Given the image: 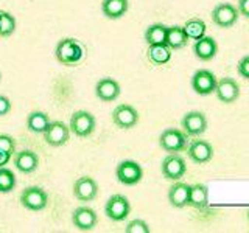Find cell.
<instances>
[{
	"mask_svg": "<svg viewBox=\"0 0 249 233\" xmlns=\"http://www.w3.org/2000/svg\"><path fill=\"white\" fill-rule=\"evenodd\" d=\"M83 47L73 37H64L54 49V56L62 66H75L83 59Z\"/></svg>",
	"mask_w": 249,
	"mask_h": 233,
	"instance_id": "1",
	"label": "cell"
},
{
	"mask_svg": "<svg viewBox=\"0 0 249 233\" xmlns=\"http://www.w3.org/2000/svg\"><path fill=\"white\" fill-rule=\"evenodd\" d=\"M187 145H189L187 134L178 128H167L165 131H162L159 137V146L168 154L182 152L184 150H187Z\"/></svg>",
	"mask_w": 249,
	"mask_h": 233,
	"instance_id": "2",
	"label": "cell"
},
{
	"mask_svg": "<svg viewBox=\"0 0 249 233\" xmlns=\"http://www.w3.org/2000/svg\"><path fill=\"white\" fill-rule=\"evenodd\" d=\"M95 126H97L95 116L88 111H76L70 115L69 128H70V132L75 134L76 137H80V138L89 137L92 132L95 131Z\"/></svg>",
	"mask_w": 249,
	"mask_h": 233,
	"instance_id": "3",
	"label": "cell"
},
{
	"mask_svg": "<svg viewBox=\"0 0 249 233\" xmlns=\"http://www.w3.org/2000/svg\"><path fill=\"white\" fill-rule=\"evenodd\" d=\"M20 204L30 212H41L47 205H49V194L42 188V186H27L25 190L20 193Z\"/></svg>",
	"mask_w": 249,
	"mask_h": 233,
	"instance_id": "4",
	"label": "cell"
},
{
	"mask_svg": "<svg viewBox=\"0 0 249 233\" xmlns=\"http://www.w3.org/2000/svg\"><path fill=\"white\" fill-rule=\"evenodd\" d=\"M240 13L237 6L229 2L216 3L212 10V22L220 28H232L237 23Z\"/></svg>",
	"mask_w": 249,
	"mask_h": 233,
	"instance_id": "5",
	"label": "cell"
},
{
	"mask_svg": "<svg viewBox=\"0 0 249 233\" xmlns=\"http://www.w3.org/2000/svg\"><path fill=\"white\" fill-rule=\"evenodd\" d=\"M115 176H117V181L120 183L126 185V186H132L142 181L143 169L134 160H123L117 165Z\"/></svg>",
	"mask_w": 249,
	"mask_h": 233,
	"instance_id": "6",
	"label": "cell"
},
{
	"mask_svg": "<svg viewBox=\"0 0 249 233\" xmlns=\"http://www.w3.org/2000/svg\"><path fill=\"white\" fill-rule=\"evenodd\" d=\"M160 173L168 181H181L187 173V165L182 155L178 152L168 154L160 163Z\"/></svg>",
	"mask_w": 249,
	"mask_h": 233,
	"instance_id": "7",
	"label": "cell"
},
{
	"mask_svg": "<svg viewBox=\"0 0 249 233\" xmlns=\"http://www.w3.org/2000/svg\"><path fill=\"white\" fill-rule=\"evenodd\" d=\"M105 213L114 222L124 221L131 213V204L128 198L123 194H112L105 205Z\"/></svg>",
	"mask_w": 249,
	"mask_h": 233,
	"instance_id": "8",
	"label": "cell"
},
{
	"mask_svg": "<svg viewBox=\"0 0 249 233\" xmlns=\"http://www.w3.org/2000/svg\"><path fill=\"white\" fill-rule=\"evenodd\" d=\"M216 76L210 72L207 68H199L196 72L193 73L192 76V89L198 93L201 97H207V95H212L215 92L216 87Z\"/></svg>",
	"mask_w": 249,
	"mask_h": 233,
	"instance_id": "9",
	"label": "cell"
},
{
	"mask_svg": "<svg viewBox=\"0 0 249 233\" xmlns=\"http://www.w3.org/2000/svg\"><path fill=\"white\" fill-rule=\"evenodd\" d=\"M181 126L187 137H199L207 131V116L199 111L187 112L181 120Z\"/></svg>",
	"mask_w": 249,
	"mask_h": 233,
	"instance_id": "10",
	"label": "cell"
},
{
	"mask_svg": "<svg viewBox=\"0 0 249 233\" xmlns=\"http://www.w3.org/2000/svg\"><path fill=\"white\" fill-rule=\"evenodd\" d=\"M70 138V128L64 121H50L49 128L44 132V140L53 148L64 146Z\"/></svg>",
	"mask_w": 249,
	"mask_h": 233,
	"instance_id": "11",
	"label": "cell"
},
{
	"mask_svg": "<svg viewBox=\"0 0 249 233\" xmlns=\"http://www.w3.org/2000/svg\"><path fill=\"white\" fill-rule=\"evenodd\" d=\"M215 95L216 98L224 104H232L235 103L240 97V85L231 76H224L221 80L216 81V87H215Z\"/></svg>",
	"mask_w": 249,
	"mask_h": 233,
	"instance_id": "12",
	"label": "cell"
},
{
	"mask_svg": "<svg viewBox=\"0 0 249 233\" xmlns=\"http://www.w3.org/2000/svg\"><path fill=\"white\" fill-rule=\"evenodd\" d=\"M112 121L120 129H131L139 123V112L131 104H119L112 111Z\"/></svg>",
	"mask_w": 249,
	"mask_h": 233,
	"instance_id": "13",
	"label": "cell"
},
{
	"mask_svg": "<svg viewBox=\"0 0 249 233\" xmlns=\"http://www.w3.org/2000/svg\"><path fill=\"white\" fill-rule=\"evenodd\" d=\"M98 222V217L95 210L90 207L81 205L73 210L72 213V224L76 230L80 232H90L95 229V225Z\"/></svg>",
	"mask_w": 249,
	"mask_h": 233,
	"instance_id": "14",
	"label": "cell"
},
{
	"mask_svg": "<svg viewBox=\"0 0 249 233\" xmlns=\"http://www.w3.org/2000/svg\"><path fill=\"white\" fill-rule=\"evenodd\" d=\"M122 87L114 78H100L95 84V97L103 103H112L120 97Z\"/></svg>",
	"mask_w": 249,
	"mask_h": 233,
	"instance_id": "15",
	"label": "cell"
},
{
	"mask_svg": "<svg viewBox=\"0 0 249 233\" xmlns=\"http://www.w3.org/2000/svg\"><path fill=\"white\" fill-rule=\"evenodd\" d=\"M73 196L81 202H90L98 196V183L90 176L78 177L73 183Z\"/></svg>",
	"mask_w": 249,
	"mask_h": 233,
	"instance_id": "16",
	"label": "cell"
},
{
	"mask_svg": "<svg viewBox=\"0 0 249 233\" xmlns=\"http://www.w3.org/2000/svg\"><path fill=\"white\" fill-rule=\"evenodd\" d=\"M187 155L193 163L204 165L213 157V148L207 140H193L187 145Z\"/></svg>",
	"mask_w": 249,
	"mask_h": 233,
	"instance_id": "17",
	"label": "cell"
},
{
	"mask_svg": "<svg viewBox=\"0 0 249 233\" xmlns=\"http://www.w3.org/2000/svg\"><path fill=\"white\" fill-rule=\"evenodd\" d=\"M193 53L199 61H212L218 53V44L212 36H202L193 44Z\"/></svg>",
	"mask_w": 249,
	"mask_h": 233,
	"instance_id": "18",
	"label": "cell"
},
{
	"mask_svg": "<svg viewBox=\"0 0 249 233\" xmlns=\"http://www.w3.org/2000/svg\"><path fill=\"white\" fill-rule=\"evenodd\" d=\"M189 194H190V185L175 181V183L168 190V202L175 208H184L189 205Z\"/></svg>",
	"mask_w": 249,
	"mask_h": 233,
	"instance_id": "19",
	"label": "cell"
},
{
	"mask_svg": "<svg viewBox=\"0 0 249 233\" xmlns=\"http://www.w3.org/2000/svg\"><path fill=\"white\" fill-rule=\"evenodd\" d=\"M14 165L20 173L23 174H31L35 173L39 166V157L35 151L31 150H23L20 152L16 154L14 157Z\"/></svg>",
	"mask_w": 249,
	"mask_h": 233,
	"instance_id": "20",
	"label": "cell"
},
{
	"mask_svg": "<svg viewBox=\"0 0 249 233\" xmlns=\"http://www.w3.org/2000/svg\"><path fill=\"white\" fill-rule=\"evenodd\" d=\"M129 2L128 0H103L101 2V13L107 19H120L128 13Z\"/></svg>",
	"mask_w": 249,
	"mask_h": 233,
	"instance_id": "21",
	"label": "cell"
},
{
	"mask_svg": "<svg viewBox=\"0 0 249 233\" xmlns=\"http://www.w3.org/2000/svg\"><path fill=\"white\" fill-rule=\"evenodd\" d=\"M189 42L184 27L181 25H173L167 27V34H165V45H168L171 50H181Z\"/></svg>",
	"mask_w": 249,
	"mask_h": 233,
	"instance_id": "22",
	"label": "cell"
},
{
	"mask_svg": "<svg viewBox=\"0 0 249 233\" xmlns=\"http://www.w3.org/2000/svg\"><path fill=\"white\" fill-rule=\"evenodd\" d=\"M189 205L193 208H198V210H202L209 205V188L204 183L190 185Z\"/></svg>",
	"mask_w": 249,
	"mask_h": 233,
	"instance_id": "23",
	"label": "cell"
},
{
	"mask_svg": "<svg viewBox=\"0 0 249 233\" xmlns=\"http://www.w3.org/2000/svg\"><path fill=\"white\" fill-rule=\"evenodd\" d=\"M146 56L153 64L156 66H163L170 62L171 59V49L165 44H156V45H148Z\"/></svg>",
	"mask_w": 249,
	"mask_h": 233,
	"instance_id": "24",
	"label": "cell"
},
{
	"mask_svg": "<svg viewBox=\"0 0 249 233\" xmlns=\"http://www.w3.org/2000/svg\"><path fill=\"white\" fill-rule=\"evenodd\" d=\"M50 118L49 115L42 111H35L27 116V128L33 134H44L45 129L49 128Z\"/></svg>",
	"mask_w": 249,
	"mask_h": 233,
	"instance_id": "25",
	"label": "cell"
},
{
	"mask_svg": "<svg viewBox=\"0 0 249 233\" xmlns=\"http://www.w3.org/2000/svg\"><path fill=\"white\" fill-rule=\"evenodd\" d=\"M165 34H167V27L163 23H153L145 30V42L148 45H156V44H165Z\"/></svg>",
	"mask_w": 249,
	"mask_h": 233,
	"instance_id": "26",
	"label": "cell"
},
{
	"mask_svg": "<svg viewBox=\"0 0 249 233\" xmlns=\"http://www.w3.org/2000/svg\"><path fill=\"white\" fill-rule=\"evenodd\" d=\"M206 22L202 19H198V17H193V19H189L185 22L184 25V31L189 39H192V41H198L199 37L206 36Z\"/></svg>",
	"mask_w": 249,
	"mask_h": 233,
	"instance_id": "27",
	"label": "cell"
},
{
	"mask_svg": "<svg viewBox=\"0 0 249 233\" xmlns=\"http://www.w3.org/2000/svg\"><path fill=\"white\" fill-rule=\"evenodd\" d=\"M16 185H18L16 174L10 168L0 166V193H11Z\"/></svg>",
	"mask_w": 249,
	"mask_h": 233,
	"instance_id": "28",
	"label": "cell"
},
{
	"mask_svg": "<svg viewBox=\"0 0 249 233\" xmlns=\"http://www.w3.org/2000/svg\"><path fill=\"white\" fill-rule=\"evenodd\" d=\"M16 31V19L14 16L0 11V37H10Z\"/></svg>",
	"mask_w": 249,
	"mask_h": 233,
	"instance_id": "29",
	"label": "cell"
},
{
	"mask_svg": "<svg viewBox=\"0 0 249 233\" xmlns=\"http://www.w3.org/2000/svg\"><path fill=\"white\" fill-rule=\"evenodd\" d=\"M124 232L126 233H150L151 229L143 219H132L126 224Z\"/></svg>",
	"mask_w": 249,
	"mask_h": 233,
	"instance_id": "30",
	"label": "cell"
},
{
	"mask_svg": "<svg viewBox=\"0 0 249 233\" xmlns=\"http://www.w3.org/2000/svg\"><path fill=\"white\" fill-rule=\"evenodd\" d=\"M0 150L10 152L13 155L16 151V140L6 134H0Z\"/></svg>",
	"mask_w": 249,
	"mask_h": 233,
	"instance_id": "31",
	"label": "cell"
},
{
	"mask_svg": "<svg viewBox=\"0 0 249 233\" xmlns=\"http://www.w3.org/2000/svg\"><path fill=\"white\" fill-rule=\"evenodd\" d=\"M237 72L241 78H245V80H249V54L245 58H241L238 66H237Z\"/></svg>",
	"mask_w": 249,
	"mask_h": 233,
	"instance_id": "32",
	"label": "cell"
},
{
	"mask_svg": "<svg viewBox=\"0 0 249 233\" xmlns=\"http://www.w3.org/2000/svg\"><path fill=\"white\" fill-rule=\"evenodd\" d=\"M11 112V101L8 97L0 95V116H5Z\"/></svg>",
	"mask_w": 249,
	"mask_h": 233,
	"instance_id": "33",
	"label": "cell"
},
{
	"mask_svg": "<svg viewBox=\"0 0 249 233\" xmlns=\"http://www.w3.org/2000/svg\"><path fill=\"white\" fill-rule=\"evenodd\" d=\"M237 10H238L240 16H245V17L249 19V0H238Z\"/></svg>",
	"mask_w": 249,
	"mask_h": 233,
	"instance_id": "34",
	"label": "cell"
},
{
	"mask_svg": "<svg viewBox=\"0 0 249 233\" xmlns=\"http://www.w3.org/2000/svg\"><path fill=\"white\" fill-rule=\"evenodd\" d=\"M11 159V154L10 152H6L3 150H0V166H5L8 165V162H10Z\"/></svg>",
	"mask_w": 249,
	"mask_h": 233,
	"instance_id": "35",
	"label": "cell"
},
{
	"mask_svg": "<svg viewBox=\"0 0 249 233\" xmlns=\"http://www.w3.org/2000/svg\"><path fill=\"white\" fill-rule=\"evenodd\" d=\"M246 217H248V221H249V210H248V212H246Z\"/></svg>",
	"mask_w": 249,
	"mask_h": 233,
	"instance_id": "36",
	"label": "cell"
},
{
	"mask_svg": "<svg viewBox=\"0 0 249 233\" xmlns=\"http://www.w3.org/2000/svg\"><path fill=\"white\" fill-rule=\"evenodd\" d=\"M0 78H2V75H0Z\"/></svg>",
	"mask_w": 249,
	"mask_h": 233,
	"instance_id": "37",
	"label": "cell"
}]
</instances>
